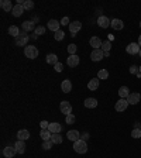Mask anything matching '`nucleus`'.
Instances as JSON below:
<instances>
[{
	"label": "nucleus",
	"mask_w": 141,
	"mask_h": 158,
	"mask_svg": "<svg viewBox=\"0 0 141 158\" xmlns=\"http://www.w3.org/2000/svg\"><path fill=\"white\" fill-rule=\"evenodd\" d=\"M74 150L78 152V154H86L88 152V143L83 141V140H78L74 143Z\"/></svg>",
	"instance_id": "1"
},
{
	"label": "nucleus",
	"mask_w": 141,
	"mask_h": 158,
	"mask_svg": "<svg viewBox=\"0 0 141 158\" xmlns=\"http://www.w3.org/2000/svg\"><path fill=\"white\" fill-rule=\"evenodd\" d=\"M24 55L30 59H35L38 57L37 47H34V45H27V47L24 48Z\"/></svg>",
	"instance_id": "2"
},
{
	"label": "nucleus",
	"mask_w": 141,
	"mask_h": 158,
	"mask_svg": "<svg viewBox=\"0 0 141 158\" xmlns=\"http://www.w3.org/2000/svg\"><path fill=\"white\" fill-rule=\"evenodd\" d=\"M126 51H127V54H130V55H136V54H140L141 47L138 45V42H130V44L127 45Z\"/></svg>",
	"instance_id": "3"
},
{
	"label": "nucleus",
	"mask_w": 141,
	"mask_h": 158,
	"mask_svg": "<svg viewBox=\"0 0 141 158\" xmlns=\"http://www.w3.org/2000/svg\"><path fill=\"white\" fill-rule=\"evenodd\" d=\"M60 109H61V113H63L65 116H68V114L72 113V105H70L68 100H63V102H61Z\"/></svg>",
	"instance_id": "4"
},
{
	"label": "nucleus",
	"mask_w": 141,
	"mask_h": 158,
	"mask_svg": "<svg viewBox=\"0 0 141 158\" xmlns=\"http://www.w3.org/2000/svg\"><path fill=\"white\" fill-rule=\"evenodd\" d=\"M104 58V52L100 50H93L92 52H90V59L92 61H95V62H97V61H102V59Z\"/></svg>",
	"instance_id": "5"
},
{
	"label": "nucleus",
	"mask_w": 141,
	"mask_h": 158,
	"mask_svg": "<svg viewBox=\"0 0 141 158\" xmlns=\"http://www.w3.org/2000/svg\"><path fill=\"white\" fill-rule=\"evenodd\" d=\"M28 41H30V37H28L26 33H21L19 37L16 38V45L23 47V45H27V42H28Z\"/></svg>",
	"instance_id": "6"
},
{
	"label": "nucleus",
	"mask_w": 141,
	"mask_h": 158,
	"mask_svg": "<svg viewBox=\"0 0 141 158\" xmlns=\"http://www.w3.org/2000/svg\"><path fill=\"white\" fill-rule=\"evenodd\" d=\"M79 62H81V59H79V57L76 54L75 55H69L67 59V65L70 66V68H76L79 65Z\"/></svg>",
	"instance_id": "7"
},
{
	"label": "nucleus",
	"mask_w": 141,
	"mask_h": 158,
	"mask_svg": "<svg viewBox=\"0 0 141 158\" xmlns=\"http://www.w3.org/2000/svg\"><path fill=\"white\" fill-rule=\"evenodd\" d=\"M97 24H99V27H102V28H107V27H110L111 20L109 19V17H106V16H99Z\"/></svg>",
	"instance_id": "8"
},
{
	"label": "nucleus",
	"mask_w": 141,
	"mask_h": 158,
	"mask_svg": "<svg viewBox=\"0 0 141 158\" xmlns=\"http://www.w3.org/2000/svg\"><path fill=\"white\" fill-rule=\"evenodd\" d=\"M16 154H17V151H16L14 145H7V147L3 148V155L6 158H13Z\"/></svg>",
	"instance_id": "9"
},
{
	"label": "nucleus",
	"mask_w": 141,
	"mask_h": 158,
	"mask_svg": "<svg viewBox=\"0 0 141 158\" xmlns=\"http://www.w3.org/2000/svg\"><path fill=\"white\" fill-rule=\"evenodd\" d=\"M127 106H128V102H127V99H120L119 102H116V106H114V109L117 112H124L127 109Z\"/></svg>",
	"instance_id": "10"
},
{
	"label": "nucleus",
	"mask_w": 141,
	"mask_h": 158,
	"mask_svg": "<svg viewBox=\"0 0 141 158\" xmlns=\"http://www.w3.org/2000/svg\"><path fill=\"white\" fill-rule=\"evenodd\" d=\"M82 28V23L81 21H74L69 24V31L72 35H76V33H79V30Z\"/></svg>",
	"instance_id": "11"
},
{
	"label": "nucleus",
	"mask_w": 141,
	"mask_h": 158,
	"mask_svg": "<svg viewBox=\"0 0 141 158\" xmlns=\"http://www.w3.org/2000/svg\"><path fill=\"white\" fill-rule=\"evenodd\" d=\"M67 137L70 140V141H78V140H81V133L78 131V130H69V131L67 133Z\"/></svg>",
	"instance_id": "12"
},
{
	"label": "nucleus",
	"mask_w": 141,
	"mask_h": 158,
	"mask_svg": "<svg viewBox=\"0 0 141 158\" xmlns=\"http://www.w3.org/2000/svg\"><path fill=\"white\" fill-rule=\"evenodd\" d=\"M89 44L93 47V50H100L102 45H103V41H102L99 37H92L90 41H89Z\"/></svg>",
	"instance_id": "13"
},
{
	"label": "nucleus",
	"mask_w": 141,
	"mask_h": 158,
	"mask_svg": "<svg viewBox=\"0 0 141 158\" xmlns=\"http://www.w3.org/2000/svg\"><path fill=\"white\" fill-rule=\"evenodd\" d=\"M140 99H141L140 93H130L128 97H127V102H128V105H137L140 102Z\"/></svg>",
	"instance_id": "14"
},
{
	"label": "nucleus",
	"mask_w": 141,
	"mask_h": 158,
	"mask_svg": "<svg viewBox=\"0 0 141 158\" xmlns=\"http://www.w3.org/2000/svg\"><path fill=\"white\" fill-rule=\"evenodd\" d=\"M14 148L17 151V154H24V151H26V143L23 141V140H17V143L14 144Z\"/></svg>",
	"instance_id": "15"
},
{
	"label": "nucleus",
	"mask_w": 141,
	"mask_h": 158,
	"mask_svg": "<svg viewBox=\"0 0 141 158\" xmlns=\"http://www.w3.org/2000/svg\"><path fill=\"white\" fill-rule=\"evenodd\" d=\"M110 27H111L113 30H117V31H119V30H123V28H124V23H123L121 20H119V19H113V20H111Z\"/></svg>",
	"instance_id": "16"
},
{
	"label": "nucleus",
	"mask_w": 141,
	"mask_h": 158,
	"mask_svg": "<svg viewBox=\"0 0 141 158\" xmlns=\"http://www.w3.org/2000/svg\"><path fill=\"white\" fill-rule=\"evenodd\" d=\"M24 11L26 10H24V6H23V4H16L13 11H11V14L14 16V17H20V16H23Z\"/></svg>",
	"instance_id": "17"
},
{
	"label": "nucleus",
	"mask_w": 141,
	"mask_h": 158,
	"mask_svg": "<svg viewBox=\"0 0 141 158\" xmlns=\"http://www.w3.org/2000/svg\"><path fill=\"white\" fill-rule=\"evenodd\" d=\"M21 28L24 33H27V31H34L35 30V26H34V23L30 21V20H27V21H24L21 24Z\"/></svg>",
	"instance_id": "18"
},
{
	"label": "nucleus",
	"mask_w": 141,
	"mask_h": 158,
	"mask_svg": "<svg viewBox=\"0 0 141 158\" xmlns=\"http://www.w3.org/2000/svg\"><path fill=\"white\" fill-rule=\"evenodd\" d=\"M88 89L89 90H97L99 89V78H93L88 82Z\"/></svg>",
	"instance_id": "19"
},
{
	"label": "nucleus",
	"mask_w": 141,
	"mask_h": 158,
	"mask_svg": "<svg viewBox=\"0 0 141 158\" xmlns=\"http://www.w3.org/2000/svg\"><path fill=\"white\" fill-rule=\"evenodd\" d=\"M48 130L52 133V134H56V133H61V130H62V126H61L60 123H49Z\"/></svg>",
	"instance_id": "20"
},
{
	"label": "nucleus",
	"mask_w": 141,
	"mask_h": 158,
	"mask_svg": "<svg viewBox=\"0 0 141 158\" xmlns=\"http://www.w3.org/2000/svg\"><path fill=\"white\" fill-rule=\"evenodd\" d=\"M0 7L3 9L4 11H13V9H14L10 0H2L0 2Z\"/></svg>",
	"instance_id": "21"
},
{
	"label": "nucleus",
	"mask_w": 141,
	"mask_h": 158,
	"mask_svg": "<svg viewBox=\"0 0 141 158\" xmlns=\"http://www.w3.org/2000/svg\"><path fill=\"white\" fill-rule=\"evenodd\" d=\"M83 105H85V107H88V109H95V107H97V100L95 99V97H88Z\"/></svg>",
	"instance_id": "22"
},
{
	"label": "nucleus",
	"mask_w": 141,
	"mask_h": 158,
	"mask_svg": "<svg viewBox=\"0 0 141 158\" xmlns=\"http://www.w3.org/2000/svg\"><path fill=\"white\" fill-rule=\"evenodd\" d=\"M61 88H62V92L69 93L70 90H72V82H70L69 79H65V81L61 83Z\"/></svg>",
	"instance_id": "23"
},
{
	"label": "nucleus",
	"mask_w": 141,
	"mask_h": 158,
	"mask_svg": "<svg viewBox=\"0 0 141 158\" xmlns=\"http://www.w3.org/2000/svg\"><path fill=\"white\" fill-rule=\"evenodd\" d=\"M60 26H61V23L56 21V20H54V19L48 21V28L51 30V31H54V33H56V31L60 30Z\"/></svg>",
	"instance_id": "24"
},
{
	"label": "nucleus",
	"mask_w": 141,
	"mask_h": 158,
	"mask_svg": "<svg viewBox=\"0 0 141 158\" xmlns=\"http://www.w3.org/2000/svg\"><path fill=\"white\" fill-rule=\"evenodd\" d=\"M128 95H130V89L127 88V86H121V88L119 89L120 99H127V97H128Z\"/></svg>",
	"instance_id": "25"
},
{
	"label": "nucleus",
	"mask_w": 141,
	"mask_h": 158,
	"mask_svg": "<svg viewBox=\"0 0 141 158\" xmlns=\"http://www.w3.org/2000/svg\"><path fill=\"white\" fill-rule=\"evenodd\" d=\"M17 138L26 141V140L30 138V131H28V130H20V131L17 133Z\"/></svg>",
	"instance_id": "26"
},
{
	"label": "nucleus",
	"mask_w": 141,
	"mask_h": 158,
	"mask_svg": "<svg viewBox=\"0 0 141 158\" xmlns=\"http://www.w3.org/2000/svg\"><path fill=\"white\" fill-rule=\"evenodd\" d=\"M9 34H10L11 37L17 38L21 33H20V28H19L17 26H10V27H9Z\"/></svg>",
	"instance_id": "27"
},
{
	"label": "nucleus",
	"mask_w": 141,
	"mask_h": 158,
	"mask_svg": "<svg viewBox=\"0 0 141 158\" xmlns=\"http://www.w3.org/2000/svg\"><path fill=\"white\" fill-rule=\"evenodd\" d=\"M40 136H41V138H42V141H48V140H51L52 133L49 131V130H41Z\"/></svg>",
	"instance_id": "28"
},
{
	"label": "nucleus",
	"mask_w": 141,
	"mask_h": 158,
	"mask_svg": "<svg viewBox=\"0 0 141 158\" xmlns=\"http://www.w3.org/2000/svg\"><path fill=\"white\" fill-rule=\"evenodd\" d=\"M47 62H48L49 65H56V64H58V57H56L55 54H48V55H47Z\"/></svg>",
	"instance_id": "29"
},
{
	"label": "nucleus",
	"mask_w": 141,
	"mask_h": 158,
	"mask_svg": "<svg viewBox=\"0 0 141 158\" xmlns=\"http://www.w3.org/2000/svg\"><path fill=\"white\" fill-rule=\"evenodd\" d=\"M51 141H52L54 144H61V143H62V136H61L60 133H56V134H52Z\"/></svg>",
	"instance_id": "30"
},
{
	"label": "nucleus",
	"mask_w": 141,
	"mask_h": 158,
	"mask_svg": "<svg viewBox=\"0 0 141 158\" xmlns=\"http://www.w3.org/2000/svg\"><path fill=\"white\" fill-rule=\"evenodd\" d=\"M75 121H76V117H75V114H68V116H65V123L67 124H74Z\"/></svg>",
	"instance_id": "31"
},
{
	"label": "nucleus",
	"mask_w": 141,
	"mask_h": 158,
	"mask_svg": "<svg viewBox=\"0 0 141 158\" xmlns=\"http://www.w3.org/2000/svg\"><path fill=\"white\" fill-rule=\"evenodd\" d=\"M63 37H65V33H63L62 30H58L56 33H54V38H55L56 41H62Z\"/></svg>",
	"instance_id": "32"
},
{
	"label": "nucleus",
	"mask_w": 141,
	"mask_h": 158,
	"mask_svg": "<svg viewBox=\"0 0 141 158\" xmlns=\"http://www.w3.org/2000/svg\"><path fill=\"white\" fill-rule=\"evenodd\" d=\"M97 78H99V79H107L109 78L107 69H100L99 71V72H97Z\"/></svg>",
	"instance_id": "33"
},
{
	"label": "nucleus",
	"mask_w": 141,
	"mask_h": 158,
	"mask_svg": "<svg viewBox=\"0 0 141 158\" xmlns=\"http://www.w3.org/2000/svg\"><path fill=\"white\" fill-rule=\"evenodd\" d=\"M44 33H45V27L44 26H38V27H35V30H34V34H35L37 37L42 35Z\"/></svg>",
	"instance_id": "34"
},
{
	"label": "nucleus",
	"mask_w": 141,
	"mask_h": 158,
	"mask_svg": "<svg viewBox=\"0 0 141 158\" xmlns=\"http://www.w3.org/2000/svg\"><path fill=\"white\" fill-rule=\"evenodd\" d=\"M110 48H111L110 41H103V45H102V51H103V52H110Z\"/></svg>",
	"instance_id": "35"
},
{
	"label": "nucleus",
	"mask_w": 141,
	"mask_h": 158,
	"mask_svg": "<svg viewBox=\"0 0 141 158\" xmlns=\"http://www.w3.org/2000/svg\"><path fill=\"white\" fill-rule=\"evenodd\" d=\"M52 145H54V143H52L51 140H48V141H44V143H42V150L48 151V150H51V148H52Z\"/></svg>",
	"instance_id": "36"
},
{
	"label": "nucleus",
	"mask_w": 141,
	"mask_h": 158,
	"mask_svg": "<svg viewBox=\"0 0 141 158\" xmlns=\"http://www.w3.org/2000/svg\"><path fill=\"white\" fill-rule=\"evenodd\" d=\"M23 6H24V10H33L34 9V3L31 2V0H26Z\"/></svg>",
	"instance_id": "37"
},
{
	"label": "nucleus",
	"mask_w": 141,
	"mask_h": 158,
	"mask_svg": "<svg viewBox=\"0 0 141 158\" xmlns=\"http://www.w3.org/2000/svg\"><path fill=\"white\" fill-rule=\"evenodd\" d=\"M76 44H69L68 45V52H69V55H75L76 54Z\"/></svg>",
	"instance_id": "38"
},
{
	"label": "nucleus",
	"mask_w": 141,
	"mask_h": 158,
	"mask_svg": "<svg viewBox=\"0 0 141 158\" xmlns=\"http://www.w3.org/2000/svg\"><path fill=\"white\" fill-rule=\"evenodd\" d=\"M131 136H133V138H140L141 137V129H133Z\"/></svg>",
	"instance_id": "39"
},
{
	"label": "nucleus",
	"mask_w": 141,
	"mask_h": 158,
	"mask_svg": "<svg viewBox=\"0 0 141 158\" xmlns=\"http://www.w3.org/2000/svg\"><path fill=\"white\" fill-rule=\"evenodd\" d=\"M130 74L131 75H137L138 74V71H140V66H136V65H133V66H130Z\"/></svg>",
	"instance_id": "40"
},
{
	"label": "nucleus",
	"mask_w": 141,
	"mask_h": 158,
	"mask_svg": "<svg viewBox=\"0 0 141 158\" xmlns=\"http://www.w3.org/2000/svg\"><path fill=\"white\" fill-rule=\"evenodd\" d=\"M40 126H41V130H48V126H49V123L47 120H42L40 123Z\"/></svg>",
	"instance_id": "41"
},
{
	"label": "nucleus",
	"mask_w": 141,
	"mask_h": 158,
	"mask_svg": "<svg viewBox=\"0 0 141 158\" xmlns=\"http://www.w3.org/2000/svg\"><path fill=\"white\" fill-rule=\"evenodd\" d=\"M54 69L56 71V72H62V69H63V65L61 62H58L56 65H54Z\"/></svg>",
	"instance_id": "42"
},
{
	"label": "nucleus",
	"mask_w": 141,
	"mask_h": 158,
	"mask_svg": "<svg viewBox=\"0 0 141 158\" xmlns=\"http://www.w3.org/2000/svg\"><path fill=\"white\" fill-rule=\"evenodd\" d=\"M61 24H62V26H69V24H70V23H69V19H68L67 16H65V17L61 20Z\"/></svg>",
	"instance_id": "43"
},
{
	"label": "nucleus",
	"mask_w": 141,
	"mask_h": 158,
	"mask_svg": "<svg viewBox=\"0 0 141 158\" xmlns=\"http://www.w3.org/2000/svg\"><path fill=\"white\" fill-rule=\"evenodd\" d=\"M88 138H89V134H88V133H83V134H81V140H83V141H88Z\"/></svg>",
	"instance_id": "44"
},
{
	"label": "nucleus",
	"mask_w": 141,
	"mask_h": 158,
	"mask_svg": "<svg viewBox=\"0 0 141 158\" xmlns=\"http://www.w3.org/2000/svg\"><path fill=\"white\" fill-rule=\"evenodd\" d=\"M138 45H140V47H141V35H140V37H138Z\"/></svg>",
	"instance_id": "45"
},
{
	"label": "nucleus",
	"mask_w": 141,
	"mask_h": 158,
	"mask_svg": "<svg viewBox=\"0 0 141 158\" xmlns=\"http://www.w3.org/2000/svg\"><path fill=\"white\" fill-rule=\"evenodd\" d=\"M138 72H140V74H141V66H140V71H138Z\"/></svg>",
	"instance_id": "46"
},
{
	"label": "nucleus",
	"mask_w": 141,
	"mask_h": 158,
	"mask_svg": "<svg viewBox=\"0 0 141 158\" xmlns=\"http://www.w3.org/2000/svg\"><path fill=\"white\" fill-rule=\"evenodd\" d=\"M138 55H140V57H141V51H140V54H138Z\"/></svg>",
	"instance_id": "47"
},
{
	"label": "nucleus",
	"mask_w": 141,
	"mask_h": 158,
	"mask_svg": "<svg viewBox=\"0 0 141 158\" xmlns=\"http://www.w3.org/2000/svg\"><path fill=\"white\" fill-rule=\"evenodd\" d=\"M140 129H141V123H140Z\"/></svg>",
	"instance_id": "48"
},
{
	"label": "nucleus",
	"mask_w": 141,
	"mask_h": 158,
	"mask_svg": "<svg viewBox=\"0 0 141 158\" xmlns=\"http://www.w3.org/2000/svg\"><path fill=\"white\" fill-rule=\"evenodd\" d=\"M140 27H141V21H140Z\"/></svg>",
	"instance_id": "49"
}]
</instances>
